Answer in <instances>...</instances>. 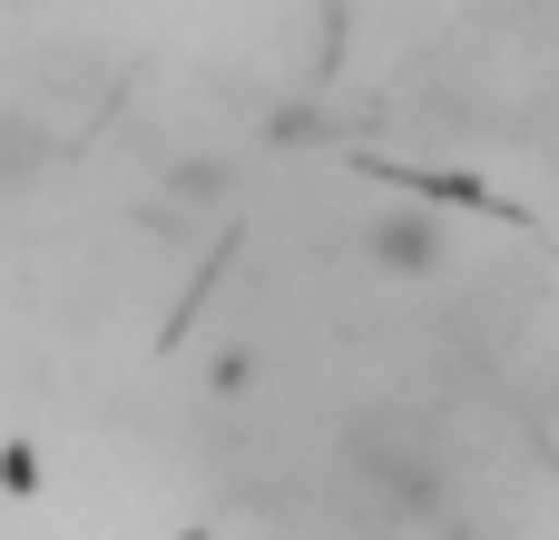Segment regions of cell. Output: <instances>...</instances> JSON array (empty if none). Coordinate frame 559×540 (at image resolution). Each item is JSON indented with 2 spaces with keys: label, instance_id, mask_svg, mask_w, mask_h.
Segmentation results:
<instances>
[{
  "label": "cell",
  "instance_id": "cell-1",
  "mask_svg": "<svg viewBox=\"0 0 559 540\" xmlns=\"http://www.w3.org/2000/svg\"><path fill=\"white\" fill-rule=\"evenodd\" d=\"M373 256H383V266H432V256H442V236L403 207V216H383V226H373Z\"/></svg>",
  "mask_w": 559,
  "mask_h": 540
}]
</instances>
